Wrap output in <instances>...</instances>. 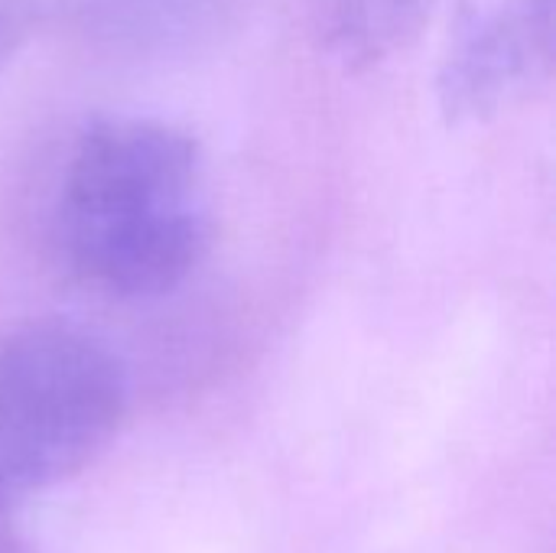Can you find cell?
Here are the masks:
<instances>
[{
	"mask_svg": "<svg viewBox=\"0 0 556 553\" xmlns=\"http://www.w3.org/2000/svg\"><path fill=\"white\" fill-rule=\"evenodd\" d=\"M440 0H319V29L345 68H371L417 42Z\"/></svg>",
	"mask_w": 556,
	"mask_h": 553,
	"instance_id": "cell-5",
	"label": "cell"
},
{
	"mask_svg": "<svg viewBox=\"0 0 556 553\" xmlns=\"http://www.w3.org/2000/svg\"><path fill=\"white\" fill-rule=\"evenodd\" d=\"M62 264L137 300L179 287L205 257L212 212L195 137L160 117H94L75 137L52 209Z\"/></svg>",
	"mask_w": 556,
	"mask_h": 553,
	"instance_id": "cell-1",
	"label": "cell"
},
{
	"mask_svg": "<svg viewBox=\"0 0 556 553\" xmlns=\"http://www.w3.org/2000/svg\"><path fill=\"white\" fill-rule=\"evenodd\" d=\"M0 553H33L20 538H13L10 531H3L0 528Z\"/></svg>",
	"mask_w": 556,
	"mask_h": 553,
	"instance_id": "cell-7",
	"label": "cell"
},
{
	"mask_svg": "<svg viewBox=\"0 0 556 553\" xmlns=\"http://www.w3.org/2000/svg\"><path fill=\"white\" fill-rule=\"evenodd\" d=\"M554 72V0H498L450 49L437 98L450 124H479L525 101Z\"/></svg>",
	"mask_w": 556,
	"mask_h": 553,
	"instance_id": "cell-3",
	"label": "cell"
},
{
	"mask_svg": "<svg viewBox=\"0 0 556 553\" xmlns=\"http://www.w3.org/2000/svg\"><path fill=\"white\" fill-rule=\"evenodd\" d=\"M39 20L36 0H0V72L26 46Z\"/></svg>",
	"mask_w": 556,
	"mask_h": 553,
	"instance_id": "cell-6",
	"label": "cell"
},
{
	"mask_svg": "<svg viewBox=\"0 0 556 553\" xmlns=\"http://www.w3.org/2000/svg\"><path fill=\"white\" fill-rule=\"evenodd\" d=\"M127 411L114 352L65 323L0 339V512L55 489L94 463Z\"/></svg>",
	"mask_w": 556,
	"mask_h": 553,
	"instance_id": "cell-2",
	"label": "cell"
},
{
	"mask_svg": "<svg viewBox=\"0 0 556 553\" xmlns=\"http://www.w3.org/2000/svg\"><path fill=\"white\" fill-rule=\"evenodd\" d=\"M238 0H72L94 39L130 52H169L208 39Z\"/></svg>",
	"mask_w": 556,
	"mask_h": 553,
	"instance_id": "cell-4",
	"label": "cell"
}]
</instances>
